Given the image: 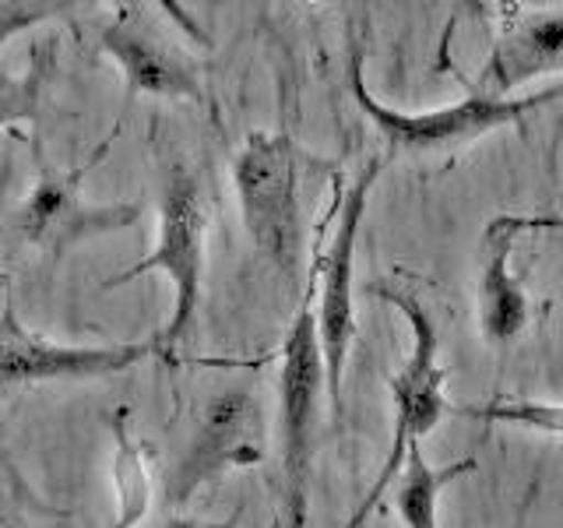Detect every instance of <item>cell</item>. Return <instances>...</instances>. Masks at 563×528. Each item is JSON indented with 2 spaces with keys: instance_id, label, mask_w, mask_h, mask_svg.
Listing matches in <instances>:
<instances>
[{
  "instance_id": "obj_9",
  "label": "cell",
  "mask_w": 563,
  "mask_h": 528,
  "mask_svg": "<svg viewBox=\"0 0 563 528\" xmlns=\"http://www.w3.org/2000/svg\"><path fill=\"white\" fill-rule=\"evenodd\" d=\"M99 50L123 75L120 123H128V113L141 96L198 106L208 99L201 61L190 57L145 4H120L110 22L99 29Z\"/></svg>"
},
{
  "instance_id": "obj_2",
  "label": "cell",
  "mask_w": 563,
  "mask_h": 528,
  "mask_svg": "<svg viewBox=\"0 0 563 528\" xmlns=\"http://www.w3.org/2000/svg\"><path fill=\"white\" fill-rule=\"evenodd\" d=\"M155 246L134 261L131 268L117 272L102 282V289H120L141 275H166L173 286V310L163 331H155L163 360H173L194 324H198L201 299H205V268H208V229H211V201L201 173L169 158L158 169L155 187Z\"/></svg>"
},
{
  "instance_id": "obj_1",
  "label": "cell",
  "mask_w": 563,
  "mask_h": 528,
  "mask_svg": "<svg viewBox=\"0 0 563 528\" xmlns=\"http://www.w3.org/2000/svg\"><path fill=\"white\" fill-rule=\"evenodd\" d=\"M334 173V163L310 152L289 131H251L233 155V190L240 222L254 254L286 282L303 272L307 211L303 187L310 176Z\"/></svg>"
},
{
  "instance_id": "obj_8",
  "label": "cell",
  "mask_w": 563,
  "mask_h": 528,
  "mask_svg": "<svg viewBox=\"0 0 563 528\" xmlns=\"http://www.w3.org/2000/svg\"><path fill=\"white\" fill-rule=\"evenodd\" d=\"M387 169V158L374 155L363 166V173L345 187L339 201V219L328 246H313L310 275L317 289V339L324 352V374H328V405L334 419L342 416V381H345V360L356 342V304H352V272H356V246L360 229L366 219L369 190L377 176Z\"/></svg>"
},
{
  "instance_id": "obj_5",
  "label": "cell",
  "mask_w": 563,
  "mask_h": 528,
  "mask_svg": "<svg viewBox=\"0 0 563 528\" xmlns=\"http://www.w3.org/2000/svg\"><path fill=\"white\" fill-rule=\"evenodd\" d=\"M363 40H352V53H349V92L356 99V106L363 110V117L374 123L377 134L384 138V158L387 166L395 158H444V155H457L462 148L475 145L479 138L504 131V128H521L528 120V113L539 110L545 102L563 99V85L542 88L536 96L525 99H489L468 88V96L454 106H444V110H430V113H401L384 106L374 92L366 88L363 78Z\"/></svg>"
},
{
  "instance_id": "obj_20",
  "label": "cell",
  "mask_w": 563,
  "mask_h": 528,
  "mask_svg": "<svg viewBox=\"0 0 563 528\" xmlns=\"http://www.w3.org/2000/svg\"><path fill=\"white\" fill-rule=\"evenodd\" d=\"M536 229H563V216H525V233Z\"/></svg>"
},
{
  "instance_id": "obj_14",
  "label": "cell",
  "mask_w": 563,
  "mask_h": 528,
  "mask_svg": "<svg viewBox=\"0 0 563 528\" xmlns=\"http://www.w3.org/2000/svg\"><path fill=\"white\" fill-rule=\"evenodd\" d=\"M475 469V458H454L448 465H430L422 458V448L416 444L405 458V465L398 472V480L391 486V504H395V515L401 518L405 528H440L437 518V504H440V493H444L448 483L462 480V475H472Z\"/></svg>"
},
{
  "instance_id": "obj_3",
  "label": "cell",
  "mask_w": 563,
  "mask_h": 528,
  "mask_svg": "<svg viewBox=\"0 0 563 528\" xmlns=\"http://www.w3.org/2000/svg\"><path fill=\"white\" fill-rule=\"evenodd\" d=\"M268 454V409L254 384H225L205 395L187 419L180 444L158 472V504L180 510L211 483L236 469H254Z\"/></svg>"
},
{
  "instance_id": "obj_13",
  "label": "cell",
  "mask_w": 563,
  "mask_h": 528,
  "mask_svg": "<svg viewBox=\"0 0 563 528\" xmlns=\"http://www.w3.org/2000/svg\"><path fill=\"white\" fill-rule=\"evenodd\" d=\"M57 75V40L43 35L29 50L22 67H0V131L18 128H40L43 110L49 102V85Z\"/></svg>"
},
{
  "instance_id": "obj_6",
  "label": "cell",
  "mask_w": 563,
  "mask_h": 528,
  "mask_svg": "<svg viewBox=\"0 0 563 528\" xmlns=\"http://www.w3.org/2000/svg\"><path fill=\"white\" fill-rule=\"evenodd\" d=\"M380 304H391L395 310L405 314L412 334V352L398 374L387 381L391 387V409H395V430H391V451H387L384 465L377 472V480L369 483L366 497L356 504V510L349 515L342 528H363L369 515L380 507V501L391 493L398 472L405 465L409 451L427 437L433 427H440V419H448L454 405L444 395L448 370L440 363V328L433 321V314L422 307V299L409 289H398L391 282H374L369 286Z\"/></svg>"
},
{
  "instance_id": "obj_18",
  "label": "cell",
  "mask_w": 563,
  "mask_h": 528,
  "mask_svg": "<svg viewBox=\"0 0 563 528\" xmlns=\"http://www.w3.org/2000/svg\"><path fill=\"white\" fill-rule=\"evenodd\" d=\"M0 528H29L22 493L14 490L4 465H0Z\"/></svg>"
},
{
  "instance_id": "obj_11",
  "label": "cell",
  "mask_w": 563,
  "mask_h": 528,
  "mask_svg": "<svg viewBox=\"0 0 563 528\" xmlns=\"http://www.w3.org/2000/svg\"><path fill=\"white\" fill-rule=\"evenodd\" d=\"M493 22V40L475 78L465 88L489 99H510V92L536 78L563 70V11L525 4H475Z\"/></svg>"
},
{
  "instance_id": "obj_12",
  "label": "cell",
  "mask_w": 563,
  "mask_h": 528,
  "mask_svg": "<svg viewBox=\"0 0 563 528\" xmlns=\"http://www.w3.org/2000/svg\"><path fill=\"white\" fill-rule=\"evenodd\" d=\"M525 237V216L500 211L479 237V272H475V317L489 345H510L528 328V293L510 268L515 246Z\"/></svg>"
},
{
  "instance_id": "obj_7",
  "label": "cell",
  "mask_w": 563,
  "mask_h": 528,
  "mask_svg": "<svg viewBox=\"0 0 563 528\" xmlns=\"http://www.w3.org/2000/svg\"><path fill=\"white\" fill-rule=\"evenodd\" d=\"M123 123L113 120L110 134H106L96 152L75 169H43L40 180L29 187L14 211V229L25 246L46 261H60L64 254L78 251V246L102 240L110 233L137 226L145 219V205L141 201H88L85 198V176L99 163H106L113 141L120 138Z\"/></svg>"
},
{
  "instance_id": "obj_4",
  "label": "cell",
  "mask_w": 563,
  "mask_h": 528,
  "mask_svg": "<svg viewBox=\"0 0 563 528\" xmlns=\"http://www.w3.org/2000/svg\"><path fill=\"white\" fill-rule=\"evenodd\" d=\"M328 395L324 352L317 339V289L307 268V289L278 352V462H282V525L307 528L313 458L321 444V405Z\"/></svg>"
},
{
  "instance_id": "obj_17",
  "label": "cell",
  "mask_w": 563,
  "mask_h": 528,
  "mask_svg": "<svg viewBox=\"0 0 563 528\" xmlns=\"http://www.w3.org/2000/svg\"><path fill=\"white\" fill-rule=\"evenodd\" d=\"M70 11L75 4H64V0H8V4H0V50L18 35L43 29L46 22L70 18Z\"/></svg>"
},
{
  "instance_id": "obj_15",
  "label": "cell",
  "mask_w": 563,
  "mask_h": 528,
  "mask_svg": "<svg viewBox=\"0 0 563 528\" xmlns=\"http://www.w3.org/2000/svg\"><path fill=\"white\" fill-rule=\"evenodd\" d=\"M110 430H113V480H117V497H120L113 528H134L148 515V504H152V475L145 465V448L131 437L128 409H123V405L110 416Z\"/></svg>"
},
{
  "instance_id": "obj_16",
  "label": "cell",
  "mask_w": 563,
  "mask_h": 528,
  "mask_svg": "<svg viewBox=\"0 0 563 528\" xmlns=\"http://www.w3.org/2000/svg\"><path fill=\"white\" fill-rule=\"evenodd\" d=\"M451 416L486 419V422H507V427H525V430H536V433L563 437V402L500 395V398H489V402L454 405Z\"/></svg>"
},
{
  "instance_id": "obj_10",
  "label": "cell",
  "mask_w": 563,
  "mask_h": 528,
  "mask_svg": "<svg viewBox=\"0 0 563 528\" xmlns=\"http://www.w3.org/2000/svg\"><path fill=\"white\" fill-rule=\"evenodd\" d=\"M145 360H163L152 334L148 342H110V345H64L49 342L22 324L8 299L0 310V395L22 392L35 384H85L110 381Z\"/></svg>"
},
{
  "instance_id": "obj_19",
  "label": "cell",
  "mask_w": 563,
  "mask_h": 528,
  "mask_svg": "<svg viewBox=\"0 0 563 528\" xmlns=\"http://www.w3.org/2000/svg\"><path fill=\"white\" fill-rule=\"evenodd\" d=\"M240 515H243L240 507L229 518H222V521H208V518H194V515H166V518H158L148 528H236L240 525Z\"/></svg>"
}]
</instances>
